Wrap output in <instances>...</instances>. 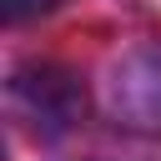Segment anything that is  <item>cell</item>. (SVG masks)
Segmentation results:
<instances>
[{
    "mask_svg": "<svg viewBox=\"0 0 161 161\" xmlns=\"http://www.w3.org/2000/svg\"><path fill=\"white\" fill-rule=\"evenodd\" d=\"M55 0H0V10L10 15V20H20V15H35V10H50Z\"/></svg>",
    "mask_w": 161,
    "mask_h": 161,
    "instance_id": "obj_1",
    "label": "cell"
}]
</instances>
